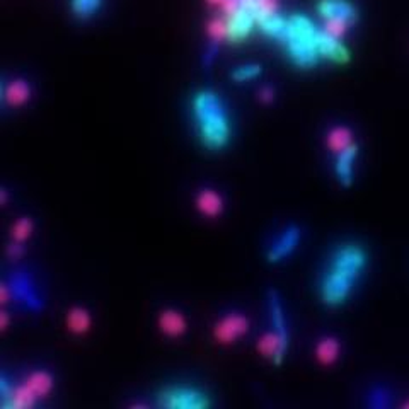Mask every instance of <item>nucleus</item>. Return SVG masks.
<instances>
[{"label": "nucleus", "mask_w": 409, "mask_h": 409, "mask_svg": "<svg viewBox=\"0 0 409 409\" xmlns=\"http://www.w3.org/2000/svg\"><path fill=\"white\" fill-rule=\"evenodd\" d=\"M404 408H409V401H408V403H406V404H404Z\"/></svg>", "instance_id": "nucleus-29"}, {"label": "nucleus", "mask_w": 409, "mask_h": 409, "mask_svg": "<svg viewBox=\"0 0 409 409\" xmlns=\"http://www.w3.org/2000/svg\"><path fill=\"white\" fill-rule=\"evenodd\" d=\"M26 384L35 390L36 396L44 397L51 392V389H53V377H51L48 372L38 370L33 372V374L26 378Z\"/></svg>", "instance_id": "nucleus-20"}, {"label": "nucleus", "mask_w": 409, "mask_h": 409, "mask_svg": "<svg viewBox=\"0 0 409 409\" xmlns=\"http://www.w3.org/2000/svg\"><path fill=\"white\" fill-rule=\"evenodd\" d=\"M315 9L322 21V31L338 40H345L358 21V10L351 0H319Z\"/></svg>", "instance_id": "nucleus-4"}, {"label": "nucleus", "mask_w": 409, "mask_h": 409, "mask_svg": "<svg viewBox=\"0 0 409 409\" xmlns=\"http://www.w3.org/2000/svg\"><path fill=\"white\" fill-rule=\"evenodd\" d=\"M40 397L36 396V392L29 388L28 384H21L17 388H14L12 396L7 401H2V408H16V409H29L36 404Z\"/></svg>", "instance_id": "nucleus-18"}, {"label": "nucleus", "mask_w": 409, "mask_h": 409, "mask_svg": "<svg viewBox=\"0 0 409 409\" xmlns=\"http://www.w3.org/2000/svg\"><path fill=\"white\" fill-rule=\"evenodd\" d=\"M193 116L202 143L210 150H220L230 140V118L220 96L200 91L193 98Z\"/></svg>", "instance_id": "nucleus-2"}, {"label": "nucleus", "mask_w": 409, "mask_h": 409, "mask_svg": "<svg viewBox=\"0 0 409 409\" xmlns=\"http://www.w3.org/2000/svg\"><path fill=\"white\" fill-rule=\"evenodd\" d=\"M159 406L169 409H202L210 406L207 394L195 388H171L159 396Z\"/></svg>", "instance_id": "nucleus-5"}, {"label": "nucleus", "mask_w": 409, "mask_h": 409, "mask_svg": "<svg viewBox=\"0 0 409 409\" xmlns=\"http://www.w3.org/2000/svg\"><path fill=\"white\" fill-rule=\"evenodd\" d=\"M353 143H356L355 137H353L351 128H348V126L338 125V126H333V128L327 132L326 147L333 155L347 150V148L351 147Z\"/></svg>", "instance_id": "nucleus-16"}, {"label": "nucleus", "mask_w": 409, "mask_h": 409, "mask_svg": "<svg viewBox=\"0 0 409 409\" xmlns=\"http://www.w3.org/2000/svg\"><path fill=\"white\" fill-rule=\"evenodd\" d=\"M358 145L353 143L347 150L336 154V161H334V174L338 177V183L345 188H349L355 181V164L358 159Z\"/></svg>", "instance_id": "nucleus-10"}, {"label": "nucleus", "mask_w": 409, "mask_h": 409, "mask_svg": "<svg viewBox=\"0 0 409 409\" xmlns=\"http://www.w3.org/2000/svg\"><path fill=\"white\" fill-rule=\"evenodd\" d=\"M33 232V220L28 217H22L16 224L12 225V232H10V237H12V243L22 244L24 241L29 239Z\"/></svg>", "instance_id": "nucleus-24"}, {"label": "nucleus", "mask_w": 409, "mask_h": 409, "mask_svg": "<svg viewBox=\"0 0 409 409\" xmlns=\"http://www.w3.org/2000/svg\"><path fill=\"white\" fill-rule=\"evenodd\" d=\"M31 99V87L24 79H14L2 87V101L10 107H19Z\"/></svg>", "instance_id": "nucleus-13"}, {"label": "nucleus", "mask_w": 409, "mask_h": 409, "mask_svg": "<svg viewBox=\"0 0 409 409\" xmlns=\"http://www.w3.org/2000/svg\"><path fill=\"white\" fill-rule=\"evenodd\" d=\"M207 35L211 40V43L218 44L222 41H229V28H227V19L224 16H215L207 22Z\"/></svg>", "instance_id": "nucleus-22"}, {"label": "nucleus", "mask_w": 409, "mask_h": 409, "mask_svg": "<svg viewBox=\"0 0 409 409\" xmlns=\"http://www.w3.org/2000/svg\"><path fill=\"white\" fill-rule=\"evenodd\" d=\"M319 53H321V58L324 60L334 62V63H347L351 58V53H349L348 46L343 43V40H338L329 36L321 29V35H319Z\"/></svg>", "instance_id": "nucleus-12"}, {"label": "nucleus", "mask_w": 409, "mask_h": 409, "mask_svg": "<svg viewBox=\"0 0 409 409\" xmlns=\"http://www.w3.org/2000/svg\"><path fill=\"white\" fill-rule=\"evenodd\" d=\"M319 35L321 28H317L306 14L286 17V28L280 43L285 46L293 65L299 69H312L322 60L319 53Z\"/></svg>", "instance_id": "nucleus-3"}, {"label": "nucleus", "mask_w": 409, "mask_h": 409, "mask_svg": "<svg viewBox=\"0 0 409 409\" xmlns=\"http://www.w3.org/2000/svg\"><path fill=\"white\" fill-rule=\"evenodd\" d=\"M224 17L227 19V28H229V41H232V43H241L258 26L254 14L249 9H245L243 6V0H241L239 7L234 12L227 14Z\"/></svg>", "instance_id": "nucleus-7"}, {"label": "nucleus", "mask_w": 409, "mask_h": 409, "mask_svg": "<svg viewBox=\"0 0 409 409\" xmlns=\"http://www.w3.org/2000/svg\"><path fill=\"white\" fill-rule=\"evenodd\" d=\"M196 208H198L200 214H203L204 217L215 218L224 211V198L215 189L203 188L196 195Z\"/></svg>", "instance_id": "nucleus-14"}, {"label": "nucleus", "mask_w": 409, "mask_h": 409, "mask_svg": "<svg viewBox=\"0 0 409 409\" xmlns=\"http://www.w3.org/2000/svg\"><path fill=\"white\" fill-rule=\"evenodd\" d=\"M7 285H9L10 293H12V299L16 297L24 307L31 308V311H40L43 307V300H41L38 290L33 284L31 277L26 275L24 271H16L14 275H10Z\"/></svg>", "instance_id": "nucleus-6"}, {"label": "nucleus", "mask_w": 409, "mask_h": 409, "mask_svg": "<svg viewBox=\"0 0 409 409\" xmlns=\"http://www.w3.org/2000/svg\"><path fill=\"white\" fill-rule=\"evenodd\" d=\"M372 406L375 408L389 406V396L384 389H375L374 392H372Z\"/></svg>", "instance_id": "nucleus-26"}, {"label": "nucleus", "mask_w": 409, "mask_h": 409, "mask_svg": "<svg viewBox=\"0 0 409 409\" xmlns=\"http://www.w3.org/2000/svg\"><path fill=\"white\" fill-rule=\"evenodd\" d=\"M258 28L263 35L268 36V38L280 41L286 28V17L281 16V14H273V16L259 21Z\"/></svg>", "instance_id": "nucleus-19"}, {"label": "nucleus", "mask_w": 409, "mask_h": 409, "mask_svg": "<svg viewBox=\"0 0 409 409\" xmlns=\"http://www.w3.org/2000/svg\"><path fill=\"white\" fill-rule=\"evenodd\" d=\"M67 322H69V329L72 331V333L84 334L87 333L89 327H91V314H89L87 308L73 307L72 311L69 312Z\"/></svg>", "instance_id": "nucleus-21"}, {"label": "nucleus", "mask_w": 409, "mask_h": 409, "mask_svg": "<svg viewBox=\"0 0 409 409\" xmlns=\"http://www.w3.org/2000/svg\"><path fill=\"white\" fill-rule=\"evenodd\" d=\"M368 265L367 251L360 244H343L331 254L319 280V297L327 307H340L351 297Z\"/></svg>", "instance_id": "nucleus-1"}, {"label": "nucleus", "mask_w": 409, "mask_h": 409, "mask_svg": "<svg viewBox=\"0 0 409 409\" xmlns=\"http://www.w3.org/2000/svg\"><path fill=\"white\" fill-rule=\"evenodd\" d=\"M225 2H227V0H207L208 6H211V7H218V9H222V7L225 6Z\"/></svg>", "instance_id": "nucleus-28"}, {"label": "nucleus", "mask_w": 409, "mask_h": 409, "mask_svg": "<svg viewBox=\"0 0 409 409\" xmlns=\"http://www.w3.org/2000/svg\"><path fill=\"white\" fill-rule=\"evenodd\" d=\"M247 331L249 319L245 315L239 314V312H232V314L224 315L217 322L214 334L217 338V341H220L222 345H230L239 340V338H243L244 334H247Z\"/></svg>", "instance_id": "nucleus-9"}, {"label": "nucleus", "mask_w": 409, "mask_h": 409, "mask_svg": "<svg viewBox=\"0 0 409 409\" xmlns=\"http://www.w3.org/2000/svg\"><path fill=\"white\" fill-rule=\"evenodd\" d=\"M268 312H270L271 329L278 334V338H280L281 341V347H284L285 351L288 353V347H290L288 322H286L281 300L278 299V295L275 292H270V297H268Z\"/></svg>", "instance_id": "nucleus-11"}, {"label": "nucleus", "mask_w": 409, "mask_h": 409, "mask_svg": "<svg viewBox=\"0 0 409 409\" xmlns=\"http://www.w3.org/2000/svg\"><path fill=\"white\" fill-rule=\"evenodd\" d=\"M275 98V91L273 87H270V85H266V87H263L261 91H259V99H261L263 103H271Z\"/></svg>", "instance_id": "nucleus-27"}, {"label": "nucleus", "mask_w": 409, "mask_h": 409, "mask_svg": "<svg viewBox=\"0 0 409 409\" xmlns=\"http://www.w3.org/2000/svg\"><path fill=\"white\" fill-rule=\"evenodd\" d=\"M159 327L164 334L171 338L183 336L188 329V322H186V317L181 314L176 308H167V311L161 312L159 315Z\"/></svg>", "instance_id": "nucleus-15"}, {"label": "nucleus", "mask_w": 409, "mask_h": 409, "mask_svg": "<svg viewBox=\"0 0 409 409\" xmlns=\"http://www.w3.org/2000/svg\"><path fill=\"white\" fill-rule=\"evenodd\" d=\"M103 6V0H70V7L72 12L80 19H87V17L94 16Z\"/></svg>", "instance_id": "nucleus-23"}, {"label": "nucleus", "mask_w": 409, "mask_h": 409, "mask_svg": "<svg viewBox=\"0 0 409 409\" xmlns=\"http://www.w3.org/2000/svg\"><path fill=\"white\" fill-rule=\"evenodd\" d=\"M261 72H263L261 65L251 63V65L237 67V69L234 70L232 73H230V77H232V79L237 80V82H249V80L258 79V77L261 76Z\"/></svg>", "instance_id": "nucleus-25"}, {"label": "nucleus", "mask_w": 409, "mask_h": 409, "mask_svg": "<svg viewBox=\"0 0 409 409\" xmlns=\"http://www.w3.org/2000/svg\"><path fill=\"white\" fill-rule=\"evenodd\" d=\"M341 355V343L338 338L324 336L315 345V358L321 365L331 367L338 362Z\"/></svg>", "instance_id": "nucleus-17"}, {"label": "nucleus", "mask_w": 409, "mask_h": 409, "mask_svg": "<svg viewBox=\"0 0 409 409\" xmlns=\"http://www.w3.org/2000/svg\"><path fill=\"white\" fill-rule=\"evenodd\" d=\"M300 239H302V232L297 225H288L284 232L278 236V239L268 249V261L277 265V263L285 261L286 258L295 252V249L299 247Z\"/></svg>", "instance_id": "nucleus-8"}]
</instances>
